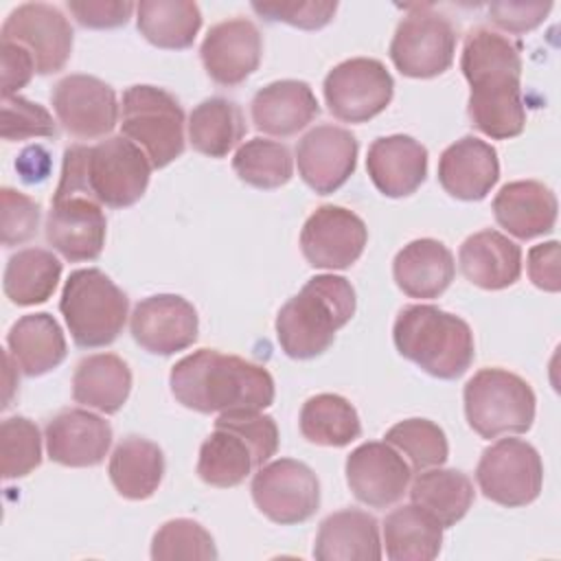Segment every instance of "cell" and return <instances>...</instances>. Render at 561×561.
Here are the masks:
<instances>
[{
    "label": "cell",
    "mask_w": 561,
    "mask_h": 561,
    "mask_svg": "<svg viewBox=\"0 0 561 561\" xmlns=\"http://www.w3.org/2000/svg\"><path fill=\"white\" fill-rule=\"evenodd\" d=\"M460 70L471 85V125L495 140L519 136L526 127L519 44L486 26L471 28L462 44Z\"/></svg>",
    "instance_id": "6da1fadb"
},
{
    "label": "cell",
    "mask_w": 561,
    "mask_h": 561,
    "mask_svg": "<svg viewBox=\"0 0 561 561\" xmlns=\"http://www.w3.org/2000/svg\"><path fill=\"white\" fill-rule=\"evenodd\" d=\"M178 403L202 414L261 412L274 401V379L265 366L215 348L182 357L169 375Z\"/></svg>",
    "instance_id": "7a4b0ae2"
},
{
    "label": "cell",
    "mask_w": 561,
    "mask_h": 561,
    "mask_svg": "<svg viewBox=\"0 0 561 561\" xmlns=\"http://www.w3.org/2000/svg\"><path fill=\"white\" fill-rule=\"evenodd\" d=\"M151 175L147 153L125 136H110L92 147L72 145L64 151L55 195H85L110 208L136 204Z\"/></svg>",
    "instance_id": "3957f363"
},
{
    "label": "cell",
    "mask_w": 561,
    "mask_h": 561,
    "mask_svg": "<svg viewBox=\"0 0 561 561\" xmlns=\"http://www.w3.org/2000/svg\"><path fill=\"white\" fill-rule=\"evenodd\" d=\"M355 289L344 276L320 274L289 298L276 316V340L291 359L322 355L355 313Z\"/></svg>",
    "instance_id": "277c9868"
},
{
    "label": "cell",
    "mask_w": 561,
    "mask_h": 561,
    "mask_svg": "<svg viewBox=\"0 0 561 561\" xmlns=\"http://www.w3.org/2000/svg\"><path fill=\"white\" fill-rule=\"evenodd\" d=\"M392 340L397 351L438 379H456L476 357L469 324L434 305H408L399 311Z\"/></svg>",
    "instance_id": "5b68a950"
},
{
    "label": "cell",
    "mask_w": 561,
    "mask_h": 561,
    "mask_svg": "<svg viewBox=\"0 0 561 561\" xmlns=\"http://www.w3.org/2000/svg\"><path fill=\"white\" fill-rule=\"evenodd\" d=\"M278 449L276 421L261 412H226L202 443L197 476L217 489L241 484Z\"/></svg>",
    "instance_id": "8992f818"
},
{
    "label": "cell",
    "mask_w": 561,
    "mask_h": 561,
    "mask_svg": "<svg viewBox=\"0 0 561 561\" xmlns=\"http://www.w3.org/2000/svg\"><path fill=\"white\" fill-rule=\"evenodd\" d=\"M59 311L77 346L101 348L112 344L125 327L129 298L101 270H75L61 289Z\"/></svg>",
    "instance_id": "52a82bcc"
},
{
    "label": "cell",
    "mask_w": 561,
    "mask_h": 561,
    "mask_svg": "<svg viewBox=\"0 0 561 561\" xmlns=\"http://www.w3.org/2000/svg\"><path fill=\"white\" fill-rule=\"evenodd\" d=\"M469 427L482 438L524 434L535 421V392L526 379L504 368L478 370L462 390Z\"/></svg>",
    "instance_id": "ba28073f"
},
{
    "label": "cell",
    "mask_w": 561,
    "mask_h": 561,
    "mask_svg": "<svg viewBox=\"0 0 561 561\" xmlns=\"http://www.w3.org/2000/svg\"><path fill=\"white\" fill-rule=\"evenodd\" d=\"M121 131L136 142L151 167L162 169L184 151V110L180 101L156 85H131L123 92Z\"/></svg>",
    "instance_id": "9c48e42d"
},
{
    "label": "cell",
    "mask_w": 561,
    "mask_h": 561,
    "mask_svg": "<svg viewBox=\"0 0 561 561\" xmlns=\"http://www.w3.org/2000/svg\"><path fill=\"white\" fill-rule=\"evenodd\" d=\"M408 9V15L397 24L392 35L390 59L405 77H438L449 70L454 61L456 31L451 22L430 4Z\"/></svg>",
    "instance_id": "30bf717a"
},
{
    "label": "cell",
    "mask_w": 561,
    "mask_h": 561,
    "mask_svg": "<svg viewBox=\"0 0 561 561\" xmlns=\"http://www.w3.org/2000/svg\"><path fill=\"white\" fill-rule=\"evenodd\" d=\"M476 480L491 502L506 508L526 506L541 493L543 462L530 443L522 438H500L482 451Z\"/></svg>",
    "instance_id": "8fae6325"
},
{
    "label": "cell",
    "mask_w": 561,
    "mask_h": 561,
    "mask_svg": "<svg viewBox=\"0 0 561 561\" xmlns=\"http://www.w3.org/2000/svg\"><path fill=\"white\" fill-rule=\"evenodd\" d=\"M322 92L335 118L366 123L390 105L394 81L379 59L353 57L329 70Z\"/></svg>",
    "instance_id": "7c38bea8"
},
{
    "label": "cell",
    "mask_w": 561,
    "mask_h": 561,
    "mask_svg": "<svg viewBox=\"0 0 561 561\" xmlns=\"http://www.w3.org/2000/svg\"><path fill=\"white\" fill-rule=\"evenodd\" d=\"M250 491L256 508L280 526L307 522L320 506L318 476L294 458H278L259 467Z\"/></svg>",
    "instance_id": "4fadbf2b"
},
{
    "label": "cell",
    "mask_w": 561,
    "mask_h": 561,
    "mask_svg": "<svg viewBox=\"0 0 561 561\" xmlns=\"http://www.w3.org/2000/svg\"><path fill=\"white\" fill-rule=\"evenodd\" d=\"M368 228L359 215L344 206L324 204L316 208L302 230L300 250L305 261L318 270H346L364 252Z\"/></svg>",
    "instance_id": "5bb4252c"
},
{
    "label": "cell",
    "mask_w": 561,
    "mask_h": 561,
    "mask_svg": "<svg viewBox=\"0 0 561 561\" xmlns=\"http://www.w3.org/2000/svg\"><path fill=\"white\" fill-rule=\"evenodd\" d=\"M2 39L22 44L35 59L39 75L59 72L72 53V26L68 18L46 2H24L2 24Z\"/></svg>",
    "instance_id": "9a60e30c"
},
{
    "label": "cell",
    "mask_w": 561,
    "mask_h": 561,
    "mask_svg": "<svg viewBox=\"0 0 561 561\" xmlns=\"http://www.w3.org/2000/svg\"><path fill=\"white\" fill-rule=\"evenodd\" d=\"M57 121L75 138H101L116 127L118 101L105 81L92 75H68L50 92Z\"/></svg>",
    "instance_id": "2e32d148"
},
{
    "label": "cell",
    "mask_w": 561,
    "mask_h": 561,
    "mask_svg": "<svg viewBox=\"0 0 561 561\" xmlns=\"http://www.w3.org/2000/svg\"><path fill=\"white\" fill-rule=\"evenodd\" d=\"M412 467L386 440H368L346 458V484L353 495L373 508L397 504L408 491Z\"/></svg>",
    "instance_id": "e0dca14e"
},
{
    "label": "cell",
    "mask_w": 561,
    "mask_h": 561,
    "mask_svg": "<svg viewBox=\"0 0 561 561\" xmlns=\"http://www.w3.org/2000/svg\"><path fill=\"white\" fill-rule=\"evenodd\" d=\"M129 331L147 353L173 355L197 340L199 318L184 296L156 294L134 307Z\"/></svg>",
    "instance_id": "ac0fdd59"
},
{
    "label": "cell",
    "mask_w": 561,
    "mask_h": 561,
    "mask_svg": "<svg viewBox=\"0 0 561 561\" xmlns=\"http://www.w3.org/2000/svg\"><path fill=\"white\" fill-rule=\"evenodd\" d=\"M357 138L337 125H318L296 145L298 173L305 184L329 195L353 175L357 164Z\"/></svg>",
    "instance_id": "d6986e66"
},
{
    "label": "cell",
    "mask_w": 561,
    "mask_h": 561,
    "mask_svg": "<svg viewBox=\"0 0 561 561\" xmlns=\"http://www.w3.org/2000/svg\"><path fill=\"white\" fill-rule=\"evenodd\" d=\"M107 221L99 202L85 195H53L46 241L72 263L92 261L105 245Z\"/></svg>",
    "instance_id": "ffe728a7"
},
{
    "label": "cell",
    "mask_w": 561,
    "mask_h": 561,
    "mask_svg": "<svg viewBox=\"0 0 561 561\" xmlns=\"http://www.w3.org/2000/svg\"><path fill=\"white\" fill-rule=\"evenodd\" d=\"M263 39L252 20L230 18L208 28L199 57L208 77L219 85L243 83L261 64Z\"/></svg>",
    "instance_id": "44dd1931"
},
{
    "label": "cell",
    "mask_w": 561,
    "mask_h": 561,
    "mask_svg": "<svg viewBox=\"0 0 561 561\" xmlns=\"http://www.w3.org/2000/svg\"><path fill=\"white\" fill-rule=\"evenodd\" d=\"M48 458L64 467L101 465L112 445L110 423L83 408H68L55 414L46 430Z\"/></svg>",
    "instance_id": "7402d4cb"
},
{
    "label": "cell",
    "mask_w": 561,
    "mask_h": 561,
    "mask_svg": "<svg viewBox=\"0 0 561 561\" xmlns=\"http://www.w3.org/2000/svg\"><path fill=\"white\" fill-rule=\"evenodd\" d=\"M500 178L495 147L476 136L451 142L438 160V182L456 199H484Z\"/></svg>",
    "instance_id": "603a6c76"
},
{
    "label": "cell",
    "mask_w": 561,
    "mask_h": 561,
    "mask_svg": "<svg viewBox=\"0 0 561 561\" xmlns=\"http://www.w3.org/2000/svg\"><path fill=\"white\" fill-rule=\"evenodd\" d=\"M366 171L386 197L414 193L427 175V149L405 134L373 140L366 156Z\"/></svg>",
    "instance_id": "cb8c5ba5"
},
{
    "label": "cell",
    "mask_w": 561,
    "mask_h": 561,
    "mask_svg": "<svg viewBox=\"0 0 561 561\" xmlns=\"http://www.w3.org/2000/svg\"><path fill=\"white\" fill-rule=\"evenodd\" d=\"M254 127L270 136H294L318 114V99L307 81L280 79L261 88L250 103Z\"/></svg>",
    "instance_id": "d4e9b609"
},
{
    "label": "cell",
    "mask_w": 561,
    "mask_h": 561,
    "mask_svg": "<svg viewBox=\"0 0 561 561\" xmlns=\"http://www.w3.org/2000/svg\"><path fill=\"white\" fill-rule=\"evenodd\" d=\"M557 195L537 180L508 182L493 199L495 221L524 241L550 232L557 224Z\"/></svg>",
    "instance_id": "484cf974"
},
{
    "label": "cell",
    "mask_w": 561,
    "mask_h": 561,
    "mask_svg": "<svg viewBox=\"0 0 561 561\" xmlns=\"http://www.w3.org/2000/svg\"><path fill=\"white\" fill-rule=\"evenodd\" d=\"M458 263L469 283L497 291L517 283L522 274V248L506 234L489 228L462 241Z\"/></svg>",
    "instance_id": "4316f807"
},
{
    "label": "cell",
    "mask_w": 561,
    "mask_h": 561,
    "mask_svg": "<svg viewBox=\"0 0 561 561\" xmlns=\"http://www.w3.org/2000/svg\"><path fill=\"white\" fill-rule=\"evenodd\" d=\"M313 557L320 561H379V524L359 508L331 513L320 522Z\"/></svg>",
    "instance_id": "83f0119b"
},
{
    "label": "cell",
    "mask_w": 561,
    "mask_h": 561,
    "mask_svg": "<svg viewBox=\"0 0 561 561\" xmlns=\"http://www.w3.org/2000/svg\"><path fill=\"white\" fill-rule=\"evenodd\" d=\"M454 274V256L436 239H414L392 261L394 283L410 298H438L451 285Z\"/></svg>",
    "instance_id": "f1b7e54d"
},
{
    "label": "cell",
    "mask_w": 561,
    "mask_h": 561,
    "mask_svg": "<svg viewBox=\"0 0 561 561\" xmlns=\"http://www.w3.org/2000/svg\"><path fill=\"white\" fill-rule=\"evenodd\" d=\"M131 392V370L114 353L83 357L72 375V399L103 414L118 412Z\"/></svg>",
    "instance_id": "f546056e"
},
{
    "label": "cell",
    "mask_w": 561,
    "mask_h": 561,
    "mask_svg": "<svg viewBox=\"0 0 561 561\" xmlns=\"http://www.w3.org/2000/svg\"><path fill=\"white\" fill-rule=\"evenodd\" d=\"M7 346L15 366L26 377H39L66 359V337L50 313L22 316L7 335Z\"/></svg>",
    "instance_id": "4dcf8cb0"
},
{
    "label": "cell",
    "mask_w": 561,
    "mask_h": 561,
    "mask_svg": "<svg viewBox=\"0 0 561 561\" xmlns=\"http://www.w3.org/2000/svg\"><path fill=\"white\" fill-rule=\"evenodd\" d=\"M107 473L118 495L127 500H147L162 482L164 454L149 438L127 436L114 447Z\"/></svg>",
    "instance_id": "1f68e13d"
},
{
    "label": "cell",
    "mask_w": 561,
    "mask_h": 561,
    "mask_svg": "<svg viewBox=\"0 0 561 561\" xmlns=\"http://www.w3.org/2000/svg\"><path fill=\"white\" fill-rule=\"evenodd\" d=\"M383 546L390 561H432L443 546V526L412 502L386 515Z\"/></svg>",
    "instance_id": "d6a6232c"
},
{
    "label": "cell",
    "mask_w": 561,
    "mask_h": 561,
    "mask_svg": "<svg viewBox=\"0 0 561 561\" xmlns=\"http://www.w3.org/2000/svg\"><path fill=\"white\" fill-rule=\"evenodd\" d=\"M136 26L153 46L182 50L195 42L202 11L188 0H142L136 4Z\"/></svg>",
    "instance_id": "836d02e7"
},
{
    "label": "cell",
    "mask_w": 561,
    "mask_h": 561,
    "mask_svg": "<svg viewBox=\"0 0 561 561\" xmlns=\"http://www.w3.org/2000/svg\"><path fill=\"white\" fill-rule=\"evenodd\" d=\"M414 504L434 515L443 528L460 522L473 504V482L458 469H427L421 471L410 486Z\"/></svg>",
    "instance_id": "e575fe53"
},
{
    "label": "cell",
    "mask_w": 561,
    "mask_h": 561,
    "mask_svg": "<svg viewBox=\"0 0 561 561\" xmlns=\"http://www.w3.org/2000/svg\"><path fill=\"white\" fill-rule=\"evenodd\" d=\"M245 134L241 107L224 96L204 99L188 116V140L195 151L224 158L232 151Z\"/></svg>",
    "instance_id": "d590c367"
},
{
    "label": "cell",
    "mask_w": 561,
    "mask_h": 561,
    "mask_svg": "<svg viewBox=\"0 0 561 561\" xmlns=\"http://www.w3.org/2000/svg\"><path fill=\"white\" fill-rule=\"evenodd\" d=\"M61 261L44 248H26L9 256L4 267V296L20 307L46 302L57 289Z\"/></svg>",
    "instance_id": "8d00e7d4"
},
{
    "label": "cell",
    "mask_w": 561,
    "mask_h": 561,
    "mask_svg": "<svg viewBox=\"0 0 561 561\" xmlns=\"http://www.w3.org/2000/svg\"><path fill=\"white\" fill-rule=\"evenodd\" d=\"M300 432L313 445L346 447L362 434V423L348 399L322 392L305 401L300 410Z\"/></svg>",
    "instance_id": "74e56055"
},
{
    "label": "cell",
    "mask_w": 561,
    "mask_h": 561,
    "mask_svg": "<svg viewBox=\"0 0 561 561\" xmlns=\"http://www.w3.org/2000/svg\"><path fill=\"white\" fill-rule=\"evenodd\" d=\"M232 169L241 182L254 188H278L294 175V158L283 142L252 138L239 145L232 158Z\"/></svg>",
    "instance_id": "f35d334b"
},
{
    "label": "cell",
    "mask_w": 561,
    "mask_h": 561,
    "mask_svg": "<svg viewBox=\"0 0 561 561\" xmlns=\"http://www.w3.org/2000/svg\"><path fill=\"white\" fill-rule=\"evenodd\" d=\"M386 443L403 454L412 469L440 467L449 456L445 432L430 419H405L386 432Z\"/></svg>",
    "instance_id": "ab89813d"
},
{
    "label": "cell",
    "mask_w": 561,
    "mask_h": 561,
    "mask_svg": "<svg viewBox=\"0 0 561 561\" xmlns=\"http://www.w3.org/2000/svg\"><path fill=\"white\" fill-rule=\"evenodd\" d=\"M151 559L173 561V559H217V548L213 535L195 519L178 517L164 522L151 539Z\"/></svg>",
    "instance_id": "60d3db41"
},
{
    "label": "cell",
    "mask_w": 561,
    "mask_h": 561,
    "mask_svg": "<svg viewBox=\"0 0 561 561\" xmlns=\"http://www.w3.org/2000/svg\"><path fill=\"white\" fill-rule=\"evenodd\" d=\"M2 478H24L42 462V436L26 416H9L0 425Z\"/></svg>",
    "instance_id": "b9f144b4"
},
{
    "label": "cell",
    "mask_w": 561,
    "mask_h": 561,
    "mask_svg": "<svg viewBox=\"0 0 561 561\" xmlns=\"http://www.w3.org/2000/svg\"><path fill=\"white\" fill-rule=\"evenodd\" d=\"M0 134L4 140L55 138L57 125L44 105L15 94L9 99H2Z\"/></svg>",
    "instance_id": "7bdbcfd3"
},
{
    "label": "cell",
    "mask_w": 561,
    "mask_h": 561,
    "mask_svg": "<svg viewBox=\"0 0 561 561\" xmlns=\"http://www.w3.org/2000/svg\"><path fill=\"white\" fill-rule=\"evenodd\" d=\"M2 204V243L7 248L20 245L35 237L39 226V204L28 195L4 186L0 191Z\"/></svg>",
    "instance_id": "ee69618b"
},
{
    "label": "cell",
    "mask_w": 561,
    "mask_h": 561,
    "mask_svg": "<svg viewBox=\"0 0 561 561\" xmlns=\"http://www.w3.org/2000/svg\"><path fill=\"white\" fill-rule=\"evenodd\" d=\"M252 9L267 22H285L305 31H316L327 26L333 20L337 11V2H331V0L252 2Z\"/></svg>",
    "instance_id": "f6af8a7d"
},
{
    "label": "cell",
    "mask_w": 561,
    "mask_h": 561,
    "mask_svg": "<svg viewBox=\"0 0 561 561\" xmlns=\"http://www.w3.org/2000/svg\"><path fill=\"white\" fill-rule=\"evenodd\" d=\"M68 11L85 28H116L127 24L136 11L134 2H110V0H68Z\"/></svg>",
    "instance_id": "bcb514c9"
},
{
    "label": "cell",
    "mask_w": 561,
    "mask_h": 561,
    "mask_svg": "<svg viewBox=\"0 0 561 561\" xmlns=\"http://www.w3.org/2000/svg\"><path fill=\"white\" fill-rule=\"evenodd\" d=\"M550 9L552 2H493L489 4V18L508 33H526L537 28Z\"/></svg>",
    "instance_id": "7dc6e473"
},
{
    "label": "cell",
    "mask_w": 561,
    "mask_h": 561,
    "mask_svg": "<svg viewBox=\"0 0 561 561\" xmlns=\"http://www.w3.org/2000/svg\"><path fill=\"white\" fill-rule=\"evenodd\" d=\"M2 99L15 96L37 72L33 55L18 42L2 39Z\"/></svg>",
    "instance_id": "c3c4849f"
},
{
    "label": "cell",
    "mask_w": 561,
    "mask_h": 561,
    "mask_svg": "<svg viewBox=\"0 0 561 561\" xmlns=\"http://www.w3.org/2000/svg\"><path fill=\"white\" fill-rule=\"evenodd\" d=\"M528 276L535 287L557 294L561 289L559 276V241H546L528 250Z\"/></svg>",
    "instance_id": "681fc988"
},
{
    "label": "cell",
    "mask_w": 561,
    "mask_h": 561,
    "mask_svg": "<svg viewBox=\"0 0 561 561\" xmlns=\"http://www.w3.org/2000/svg\"><path fill=\"white\" fill-rule=\"evenodd\" d=\"M15 169L22 173L24 182H42L50 171V156L44 147H28L20 153Z\"/></svg>",
    "instance_id": "f907efd6"
}]
</instances>
